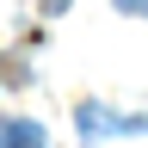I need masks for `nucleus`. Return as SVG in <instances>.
Here are the masks:
<instances>
[{
  "label": "nucleus",
  "mask_w": 148,
  "mask_h": 148,
  "mask_svg": "<svg viewBox=\"0 0 148 148\" xmlns=\"http://www.w3.org/2000/svg\"><path fill=\"white\" fill-rule=\"evenodd\" d=\"M80 130L86 136H105V130H123L130 136V130H148V117H105L99 105H80Z\"/></svg>",
  "instance_id": "f257e3e1"
},
{
  "label": "nucleus",
  "mask_w": 148,
  "mask_h": 148,
  "mask_svg": "<svg viewBox=\"0 0 148 148\" xmlns=\"http://www.w3.org/2000/svg\"><path fill=\"white\" fill-rule=\"evenodd\" d=\"M0 148H43V130L31 117H0Z\"/></svg>",
  "instance_id": "f03ea898"
},
{
  "label": "nucleus",
  "mask_w": 148,
  "mask_h": 148,
  "mask_svg": "<svg viewBox=\"0 0 148 148\" xmlns=\"http://www.w3.org/2000/svg\"><path fill=\"white\" fill-rule=\"evenodd\" d=\"M49 12H62V0H49Z\"/></svg>",
  "instance_id": "7ed1b4c3"
}]
</instances>
